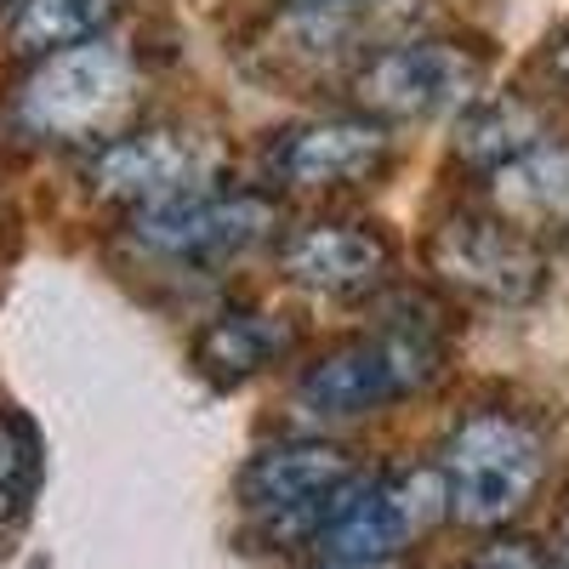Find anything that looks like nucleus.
Masks as SVG:
<instances>
[{
  "instance_id": "6",
  "label": "nucleus",
  "mask_w": 569,
  "mask_h": 569,
  "mask_svg": "<svg viewBox=\"0 0 569 569\" xmlns=\"http://www.w3.org/2000/svg\"><path fill=\"white\" fill-rule=\"evenodd\" d=\"M479 80H485V63L461 52V46L405 40L353 80V98L388 120H433L445 109H467L479 98Z\"/></svg>"
},
{
  "instance_id": "2",
  "label": "nucleus",
  "mask_w": 569,
  "mask_h": 569,
  "mask_svg": "<svg viewBox=\"0 0 569 569\" xmlns=\"http://www.w3.org/2000/svg\"><path fill=\"white\" fill-rule=\"evenodd\" d=\"M137 103V69L120 46L80 40L63 52H46V63L23 86V120L40 137H109Z\"/></svg>"
},
{
  "instance_id": "17",
  "label": "nucleus",
  "mask_w": 569,
  "mask_h": 569,
  "mask_svg": "<svg viewBox=\"0 0 569 569\" xmlns=\"http://www.w3.org/2000/svg\"><path fill=\"white\" fill-rule=\"evenodd\" d=\"M467 569H558V558L536 541H496L485 558H472Z\"/></svg>"
},
{
  "instance_id": "5",
  "label": "nucleus",
  "mask_w": 569,
  "mask_h": 569,
  "mask_svg": "<svg viewBox=\"0 0 569 569\" xmlns=\"http://www.w3.org/2000/svg\"><path fill=\"white\" fill-rule=\"evenodd\" d=\"M353 479L359 472H353L348 450L302 439V445L257 450L251 467L240 472V496L268 525V536H319Z\"/></svg>"
},
{
  "instance_id": "7",
  "label": "nucleus",
  "mask_w": 569,
  "mask_h": 569,
  "mask_svg": "<svg viewBox=\"0 0 569 569\" xmlns=\"http://www.w3.org/2000/svg\"><path fill=\"white\" fill-rule=\"evenodd\" d=\"M279 211L257 194H182L166 206H142L137 217V240L149 251L182 257V262H217V257H240L262 246L273 233Z\"/></svg>"
},
{
  "instance_id": "1",
  "label": "nucleus",
  "mask_w": 569,
  "mask_h": 569,
  "mask_svg": "<svg viewBox=\"0 0 569 569\" xmlns=\"http://www.w3.org/2000/svg\"><path fill=\"white\" fill-rule=\"evenodd\" d=\"M541 485V439L518 416H472L445 445V501L461 525L496 530Z\"/></svg>"
},
{
  "instance_id": "19",
  "label": "nucleus",
  "mask_w": 569,
  "mask_h": 569,
  "mask_svg": "<svg viewBox=\"0 0 569 569\" xmlns=\"http://www.w3.org/2000/svg\"><path fill=\"white\" fill-rule=\"evenodd\" d=\"M558 74L569 80V46H563V52H558Z\"/></svg>"
},
{
  "instance_id": "10",
  "label": "nucleus",
  "mask_w": 569,
  "mask_h": 569,
  "mask_svg": "<svg viewBox=\"0 0 569 569\" xmlns=\"http://www.w3.org/2000/svg\"><path fill=\"white\" fill-rule=\"evenodd\" d=\"M388 160V131L370 120H319L273 142L268 171L284 188H348Z\"/></svg>"
},
{
  "instance_id": "16",
  "label": "nucleus",
  "mask_w": 569,
  "mask_h": 569,
  "mask_svg": "<svg viewBox=\"0 0 569 569\" xmlns=\"http://www.w3.org/2000/svg\"><path fill=\"white\" fill-rule=\"evenodd\" d=\"M40 485V439L23 416H0V518H18Z\"/></svg>"
},
{
  "instance_id": "8",
  "label": "nucleus",
  "mask_w": 569,
  "mask_h": 569,
  "mask_svg": "<svg viewBox=\"0 0 569 569\" xmlns=\"http://www.w3.org/2000/svg\"><path fill=\"white\" fill-rule=\"evenodd\" d=\"M217 171V149L206 137L188 131H137L114 137L109 149L91 160V188L109 200H137V206H166L182 194H206Z\"/></svg>"
},
{
  "instance_id": "15",
  "label": "nucleus",
  "mask_w": 569,
  "mask_h": 569,
  "mask_svg": "<svg viewBox=\"0 0 569 569\" xmlns=\"http://www.w3.org/2000/svg\"><path fill=\"white\" fill-rule=\"evenodd\" d=\"M126 0H23V12L12 23L18 52H63V46L91 40Z\"/></svg>"
},
{
  "instance_id": "9",
  "label": "nucleus",
  "mask_w": 569,
  "mask_h": 569,
  "mask_svg": "<svg viewBox=\"0 0 569 569\" xmlns=\"http://www.w3.org/2000/svg\"><path fill=\"white\" fill-rule=\"evenodd\" d=\"M433 262L461 291L490 297V302H525L541 284V251L530 246V233H518L512 222H490V217L445 222L433 240Z\"/></svg>"
},
{
  "instance_id": "18",
  "label": "nucleus",
  "mask_w": 569,
  "mask_h": 569,
  "mask_svg": "<svg viewBox=\"0 0 569 569\" xmlns=\"http://www.w3.org/2000/svg\"><path fill=\"white\" fill-rule=\"evenodd\" d=\"M330 569H388V563H330Z\"/></svg>"
},
{
  "instance_id": "14",
  "label": "nucleus",
  "mask_w": 569,
  "mask_h": 569,
  "mask_svg": "<svg viewBox=\"0 0 569 569\" xmlns=\"http://www.w3.org/2000/svg\"><path fill=\"white\" fill-rule=\"evenodd\" d=\"M284 348H291V330L268 313H228L217 319L206 337H200V365L222 382H240V376H257L262 365H273Z\"/></svg>"
},
{
  "instance_id": "4",
  "label": "nucleus",
  "mask_w": 569,
  "mask_h": 569,
  "mask_svg": "<svg viewBox=\"0 0 569 569\" xmlns=\"http://www.w3.org/2000/svg\"><path fill=\"white\" fill-rule=\"evenodd\" d=\"M439 365V342H427L421 330H388V337H365L337 353H325L302 376V405L325 421L370 416L410 388H421Z\"/></svg>"
},
{
  "instance_id": "13",
  "label": "nucleus",
  "mask_w": 569,
  "mask_h": 569,
  "mask_svg": "<svg viewBox=\"0 0 569 569\" xmlns=\"http://www.w3.org/2000/svg\"><path fill=\"white\" fill-rule=\"evenodd\" d=\"M547 142V126L530 103H518V98H485V103H467V120L456 131V149L472 160V166H490L501 171L507 160L518 154H530Z\"/></svg>"
},
{
  "instance_id": "11",
  "label": "nucleus",
  "mask_w": 569,
  "mask_h": 569,
  "mask_svg": "<svg viewBox=\"0 0 569 569\" xmlns=\"http://www.w3.org/2000/svg\"><path fill=\"white\" fill-rule=\"evenodd\" d=\"M284 273L297 284H308V291L353 297V291H370L388 273V246L359 222H319V228H302L284 246Z\"/></svg>"
},
{
  "instance_id": "12",
  "label": "nucleus",
  "mask_w": 569,
  "mask_h": 569,
  "mask_svg": "<svg viewBox=\"0 0 569 569\" xmlns=\"http://www.w3.org/2000/svg\"><path fill=\"white\" fill-rule=\"evenodd\" d=\"M490 200L501 222L530 240H569V149L541 142V149L507 160L490 182Z\"/></svg>"
},
{
  "instance_id": "3",
  "label": "nucleus",
  "mask_w": 569,
  "mask_h": 569,
  "mask_svg": "<svg viewBox=\"0 0 569 569\" xmlns=\"http://www.w3.org/2000/svg\"><path fill=\"white\" fill-rule=\"evenodd\" d=\"M445 485L433 472H388V479H353L337 512L325 518L313 547L325 563H393L416 530L439 518Z\"/></svg>"
}]
</instances>
